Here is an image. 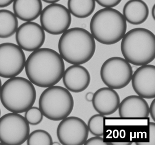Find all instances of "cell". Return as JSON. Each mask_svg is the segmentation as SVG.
<instances>
[{
    "instance_id": "cell-1",
    "label": "cell",
    "mask_w": 155,
    "mask_h": 145,
    "mask_svg": "<svg viewBox=\"0 0 155 145\" xmlns=\"http://www.w3.org/2000/svg\"><path fill=\"white\" fill-rule=\"evenodd\" d=\"M25 71L28 79L36 86L48 88L59 82L65 70L60 54L50 48L32 52L26 60Z\"/></svg>"
},
{
    "instance_id": "cell-2",
    "label": "cell",
    "mask_w": 155,
    "mask_h": 145,
    "mask_svg": "<svg viewBox=\"0 0 155 145\" xmlns=\"http://www.w3.org/2000/svg\"><path fill=\"white\" fill-rule=\"evenodd\" d=\"M95 39L84 28L74 27L64 32L58 42L59 54L73 65L84 64L91 60L96 51Z\"/></svg>"
},
{
    "instance_id": "cell-3",
    "label": "cell",
    "mask_w": 155,
    "mask_h": 145,
    "mask_svg": "<svg viewBox=\"0 0 155 145\" xmlns=\"http://www.w3.org/2000/svg\"><path fill=\"white\" fill-rule=\"evenodd\" d=\"M120 49L123 57L136 66L149 64L155 58V35L143 28L131 29L125 34Z\"/></svg>"
},
{
    "instance_id": "cell-4",
    "label": "cell",
    "mask_w": 155,
    "mask_h": 145,
    "mask_svg": "<svg viewBox=\"0 0 155 145\" xmlns=\"http://www.w3.org/2000/svg\"><path fill=\"white\" fill-rule=\"evenodd\" d=\"M90 27L94 39L102 44L111 45L122 40L127 31V21L118 10L105 8L93 15Z\"/></svg>"
},
{
    "instance_id": "cell-5",
    "label": "cell",
    "mask_w": 155,
    "mask_h": 145,
    "mask_svg": "<svg viewBox=\"0 0 155 145\" xmlns=\"http://www.w3.org/2000/svg\"><path fill=\"white\" fill-rule=\"evenodd\" d=\"M37 92L33 83L21 77L6 81L0 90V100L4 107L14 113L26 112L34 105Z\"/></svg>"
},
{
    "instance_id": "cell-6",
    "label": "cell",
    "mask_w": 155,
    "mask_h": 145,
    "mask_svg": "<svg viewBox=\"0 0 155 145\" xmlns=\"http://www.w3.org/2000/svg\"><path fill=\"white\" fill-rule=\"evenodd\" d=\"M39 106L43 116L51 120L58 121L67 118L72 112L74 99L68 89L54 85L47 88L42 92Z\"/></svg>"
},
{
    "instance_id": "cell-7",
    "label": "cell",
    "mask_w": 155,
    "mask_h": 145,
    "mask_svg": "<svg viewBox=\"0 0 155 145\" xmlns=\"http://www.w3.org/2000/svg\"><path fill=\"white\" fill-rule=\"evenodd\" d=\"M133 70L130 63L120 57L106 60L101 68V78L104 84L113 89H120L130 82Z\"/></svg>"
},
{
    "instance_id": "cell-8",
    "label": "cell",
    "mask_w": 155,
    "mask_h": 145,
    "mask_svg": "<svg viewBox=\"0 0 155 145\" xmlns=\"http://www.w3.org/2000/svg\"><path fill=\"white\" fill-rule=\"evenodd\" d=\"M29 124L19 113H7L0 118V142L2 144L21 145L30 134Z\"/></svg>"
},
{
    "instance_id": "cell-9",
    "label": "cell",
    "mask_w": 155,
    "mask_h": 145,
    "mask_svg": "<svg viewBox=\"0 0 155 145\" xmlns=\"http://www.w3.org/2000/svg\"><path fill=\"white\" fill-rule=\"evenodd\" d=\"M41 25L50 34L59 35L69 28L71 14L68 8L60 4L52 3L42 9L40 15Z\"/></svg>"
},
{
    "instance_id": "cell-10",
    "label": "cell",
    "mask_w": 155,
    "mask_h": 145,
    "mask_svg": "<svg viewBox=\"0 0 155 145\" xmlns=\"http://www.w3.org/2000/svg\"><path fill=\"white\" fill-rule=\"evenodd\" d=\"M23 50L12 43L0 44V77L10 79L18 76L25 68Z\"/></svg>"
},
{
    "instance_id": "cell-11",
    "label": "cell",
    "mask_w": 155,
    "mask_h": 145,
    "mask_svg": "<svg viewBox=\"0 0 155 145\" xmlns=\"http://www.w3.org/2000/svg\"><path fill=\"white\" fill-rule=\"evenodd\" d=\"M86 122L77 117H68L62 120L58 126L57 134L63 145H84L89 136Z\"/></svg>"
},
{
    "instance_id": "cell-12",
    "label": "cell",
    "mask_w": 155,
    "mask_h": 145,
    "mask_svg": "<svg viewBox=\"0 0 155 145\" xmlns=\"http://www.w3.org/2000/svg\"><path fill=\"white\" fill-rule=\"evenodd\" d=\"M45 39V31L41 25L33 21L22 24L16 32L18 45L26 51L33 52L41 48Z\"/></svg>"
},
{
    "instance_id": "cell-13",
    "label": "cell",
    "mask_w": 155,
    "mask_h": 145,
    "mask_svg": "<svg viewBox=\"0 0 155 145\" xmlns=\"http://www.w3.org/2000/svg\"><path fill=\"white\" fill-rule=\"evenodd\" d=\"M132 88L138 96L146 99L155 97V66L146 64L139 67L132 74Z\"/></svg>"
},
{
    "instance_id": "cell-14",
    "label": "cell",
    "mask_w": 155,
    "mask_h": 145,
    "mask_svg": "<svg viewBox=\"0 0 155 145\" xmlns=\"http://www.w3.org/2000/svg\"><path fill=\"white\" fill-rule=\"evenodd\" d=\"M92 102L97 112L104 116H108L117 110L120 98L115 90L104 87L99 89L94 93Z\"/></svg>"
},
{
    "instance_id": "cell-15",
    "label": "cell",
    "mask_w": 155,
    "mask_h": 145,
    "mask_svg": "<svg viewBox=\"0 0 155 145\" xmlns=\"http://www.w3.org/2000/svg\"><path fill=\"white\" fill-rule=\"evenodd\" d=\"M63 82L66 89L75 93L82 92L89 86L91 75L85 67L81 65H73L65 70Z\"/></svg>"
},
{
    "instance_id": "cell-16",
    "label": "cell",
    "mask_w": 155,
    "mask_h": 145,
    "mask_svg": "<svg viewBox=\"0 0 155 145\" xmlns=\"http://www.w3.org/2000/svg\"><path fill=\"white\" fill-rule=\"evenodd\" d=\"M119 114L122 118H147L149 115V107L144 98L137 95L125 98L120 103Z\"/></svg>"
},
{
    "instance_id": "cell-17",
    "label": "cell",
    "mask_w": 155,
    "mask_h": 145,
    "mask_svg": "<svg viewBox=\"0 0 155 145\" xmlns=\"http://www.w3.org/2000/svg\"><path fill=\"white\" fill-rule=\"evenodd\" d=\"M41 0H14L13 10L17 18L25 22L32 21L42 11Z\"/></svg>"
},
{
    "instance_id": "cell-18",
    "label": "cell",
    "mask_w": 155,
    "mask_h": 145,
    "mask_svg": "<svg viewBox=\"0 0 155 145\" xmlns=\"http://www.w3.org/2000/svg\"><path fill=\"white\" fill-rule=\"evenodd\" d=\"M149 14L148 6L142 0H129L123 7V15L125 20L134 25L145 22Z\"/></svg>"
},
{
    "instance_id": "cell-19",
    "label": "cell",
    "mask_w": 155,
    "mask_h": 145,
    "mask_svg": "<svg viewBox=\"0 0 155 145\" xmlns=\"http://www.w3.org/2000/svg\"><path fill=\"white\" fill-rule=\"evenodd\" d=\"M18 21L14 13L6 9L0 10V38H9L16 33Z\"/></svg>"
},
{
    "instance_id": "cell-20",
    "label": "cell",
    "mask_w": 155,
    "mask_h": 145,
    "mask_svg": "<svg viewBox=\"0 0 155 145\" xmlns=\"http://www.w3.org/2000/svg\"><path fill=\"white\" fill-rule=\"evenodd\" d=\"M68 9L71 14L78 18L90 16L96 8L95 0H68Z\"/></svg>"
},
{
    "instance_id": "cell-21",
    "label": "cell",
    "mask_w": 155,
    "mask_h": 145,
    "mask_svg": "<svg viewBox=\"0 0 155 145\" xmlns=\"http://www.w3.org/2000/svg\"><path fill=\"white\" fill-rule=\"evenodd\" d=\"M28 145H51L53 140L50 134L44 130H36L29 134L28 139Z\"/></svg>"
},
{
    "instance_id": "cell-22",
    "label": "cell",
    "mask_w": 155,
    "mask_h": 145,
    "mask_svg": "<svg viewBox=\"0 0 155 145\" xmlns=\"http://www.w3.org/2000/svg\"><path fill=\"white\" fill-rule=\"evenodd\" d=\"M105 116L95 114L91 117L88 121L89 131L95 136L102 137L104 134V120Z\"/></svg>"
},
{
    "instance_id": "cell-23",
    "label": "cell",
    "mask_w": 155,
    "mask_h": 145,
    "mask_svg": "<svg viewBox=\"0 0 155 145\" xmlns=\"http://www.w3.org/2000/svg\"><path fill=\"white\" fill-rule=\"evenodd\" d=\"M25 118L29 124L36 126L42 121L43 115L39 108L32 107L26 111Z\"/></svg>"
},
{
    "instance_id": "cell-24",
    "label": "cell",
    "mask_w": 155,
    "mask_h": 145,
    "mask_svg": "<svg viewBox=\"0 0 155 145\" xmlns=\"http://www.w3.org/2000/svg\"><path fill=\"white\" fill-rule=\"evenodd\" d=\"M110 143L106 142L100 136H95L87 139L84 143L85 145H108Z\"/></svg>"
},
{
    "instance_id": "cell-25",
    "label": "cell",
    "mask_w": 155,
    "mask_h": 145,
    "mask_svg": "<svg viewBox=\"0 0 155 145\" xmlns=\"http://www.w3.org/2000/svg\"><path fill=\"white\" fill-rule=\"evenodd\" d=\"M122 0H95L101 6L104 8H113L118 5Z\"/></svg>"
},
{
    "instance_id": "cell-26",
    "label": "cell",
    "mask_w": 155,
    "mask_h": 145,
    "mask_svg": "<svg viewBox=\"0 0 155 145\" xmlns=\"http://www.w3.org/2000/svg\"><path fill=\"white\" fill-rule=\"evenodd\" d=\"M149 114L152 118L153 120L155 121V99H154L152 101L150 104V107H149Z\"/></svg>"
},
{
    "instance_id": "cell-27",
    "label": "cell",
    "mask_w": 155,
    "mask_h": 145,
    "mask_svg": "<svg viewBox=\"0 0 155 145\" xmlns=\"http://www.w3.org/2000/svg\"><path fill=\"white\" fill-rule=\"evenodd\" d=\"M14 0H0V8H4L12 4Z\"/></svg>"
},
{
    "instance_id": "cell-28",
    "label": "cell",
    "mask_w": 155,
    "mask_h": 145,
    "mask_svg": "<svg viewBox=\"0 0 155 145\" xmlns=\"http://www.w3.org/2000/svg\"><path fill=\"white\" fill-rule=\"evenodd\" d=\"M93 95H94V93L93 92H87L86 95V100L87 102H92V99H93Z\"/></svg>"
},
{
    "instance_id": "cell-29",
    "label": "cell",
    "mask_w": 155,
    "mask_h": 145,
    "mask_svg": "<svg viewBox=\"0 0 155 145\" xmlns=\"http://www.w3.org/2000/svg\"><path fill=\"white\" fill-rule=\"evenodd\" d=\"M110 144L113 145H130L132 143L129 142H112Z\"/></svg>"
},
{
    "instance_id": "cell-30",
    "label": "cell",
    "mask_w": 155,
    "mask_h": 145,
    "mask_svg": "<svg viewBox=\"0 0 155 145\" xmlns=\"http://www.w3.org/2000/svg\"><path fill=\"white\" fill-rule=\"evenodd\" d=\"M41 1H43L47 3L52 4L58 2L61 0H41Z\"/></svg>"
},
{
    "instance_id": "cell-31",
    "label": "cell",
    "mask_w": 155,
    "mask_h": 145,
    "mask_svg": "<svg viewBox=\"0 0 155 145\" xmlns=\"http://www.w3.org/2000/svg\"><path fill=\"white\" fill-rule=\"evenodd\" d=\"M155 5L154 4L153 5V7H152V10H151V14H152V17H153V19L155 20Z\"/></svg>"
},
{
    "instance_id": "cell-32",
    "label": "cell",
    "mask_w": 155,
    "mask_h": 145,
    "mask_svg": "<svg viewBox=\"0 0 155 145\" xmlns=\"http://www.w3.org/2000/svg\"><path fill=\"white\" fill-rule=\"evenodd\" d=\"M52 145H60V144L59 143H58V142H54V143H52Z\"/></svg>"
},
{
    "instance_id": "cell-33",
    "label": "cell",
    "mask_w": 155,
    "mask_h": 145,
    "mask_svg": "<svg viewBox=\"0 0 155 145\" xmlns=\"http://www.w3.org/2000/svg\"><path fill=\"white\" fill-rule=\"evenodd\" d=\"M2 86V83L1 79H0V90L1 89Z\"/></svg>"
},
{
    "instance_id": "cell-34",
    "label": "cell",
    "mask_w": 155,
    "mask_h": 145,
    "mask_svg": "<svg viewBox=\"0 0 155 145\" xmlns=\"http://www.w3.org/2000/svg\"><path fill=\"white\" fill-rule=\"evenodd\" d=\"M1 109H0V118H1Z\"/></svg>"
},
{
    "instance_id": "cell-35",
    "label": "cell",
    "mask_w": 155,
    "mask_h": 145,
    "mask_svg": "<svg viewBox=\"0 0 155 145\" xmlns=\"http://www.w3.org/2000/svg\"><path fill=\"white\" fill-rule=\"evenodd\" d=\"M2 144V142H0V145H1V144Z\"/></svg>"
}]
</instances>
